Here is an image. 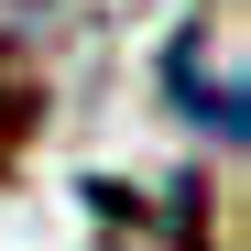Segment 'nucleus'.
Segmentation results:
<instances>
[{
    "mask_svg": "<svg viewBox=\"0 0 251 251\" xmlns=\"http://www.w3.org/2000/svg\"><path fill=\"white\" fill-rule=\"evenodd\" d=\"M164 88H175V109H186V120H207L219 142H240V131H251V99H240V33H229V11H207V22H186L175 44H164Z\"/></svg>",
    "mask_w": 251,
    "mask_h": 251,
    "instance_id": "obj_1",
    "label": "nucleus"
},
{
    "mask_svg": "<svg viewBox=\"0 0 251 251\" xmlns=\"http://www.w3.org/2000/svg\"><path fill=\"white\" fill-rule=\"evenodd\" d=\"M33 131V76L11 66V44H0V164H11V142Z\"/></svg>",
    "mask_w": 251,
    "mask_h": 251,
    "instance_id": "obj_2",
    "label": "nucleus"
}]
</instances>
